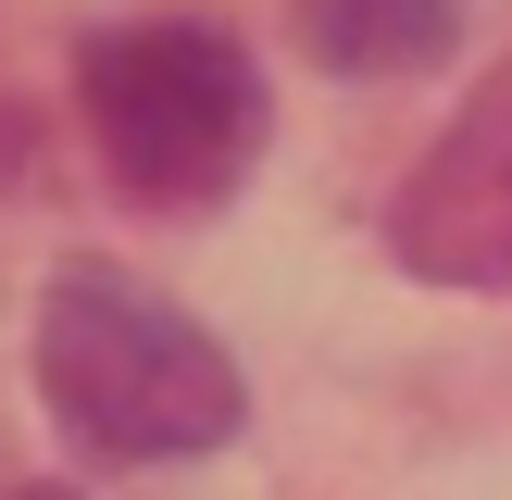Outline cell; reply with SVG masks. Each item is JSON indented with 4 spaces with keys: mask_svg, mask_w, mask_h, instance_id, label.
Wrapping results in <instances>:
<instances>
[{
    "mask_svg": "<svg viewBox=\"0 0 512 500\" xmlns=\"http://www.w3.org/2000/svg\"><path fill=\"white\" fill-rule=\"evenodd\" d=\"M388 250L425 275V288H475V300L512 288V63L413 163V188H400V213H388Z\"/></svg>",
    "mask_w": 512,
    "mask_h": 500,
    "instance_id": "3957f363",
    "label": "cell"
},
{
    "mask_svg": "<svg viewBox=\"0 0 512 500\" xmlns=\"http://www.w3.org/2000/svg\"><path fill=\"white\" fill-rule=\"evenodd\" d=\"M313 50L338 75H438L463 50V0H325Z\"/></svg>",
    "mask_w": 512,
    "mask_h": 500,
    "instance_id": "277c9868",
    "label": "cell"
},
{
    "mask_svg": "<svg viewBox=\"0 0 512 500\" xmlns=\"http://www.w3.org/2000/svg\"><path fill=\"white\" fill-rule=\"evenodd\" d=\"M38 388L75 450L100 463H188V450L238 438L250 388L175 300H150L113 263H63L38 300Z\"/></svg>",
    "mask_w": 512,
    "mask_h": 500,
    "instance_id": "6da1fadb",
    "label": "cell"
},
{
    "mask_svg": "<svg viewBox=\"0 0 512 500\" xmlns=\"http://www.w3.org/2000/svg\"><path fill=\"white\" fill-rule=\"evenodd\" d=\"M13 500H75V488H13Z\"/></svg>",
    "mask_w": 512,
    "mask_h": 500,
    "instance_id": "5b68a950",
    "label": "cell"
},
{
    "mask_svg": "<svg viewBox=\"0 0 512 500\" xmlns=\"http://www.w3.org/2000/svg\"><path fill=\"white\" fill-rule=\"evenodd\" d=\"M75 100H88L113 188L150 213H213L263 163V125H275L263 63L225 25H100L75 50Z\"/></svg>",
    "mask_w": 512,
    "mask_h": 500,
    "instance_id": "7a4b0ae2",
    "label": "cell"
}]
</instances>
